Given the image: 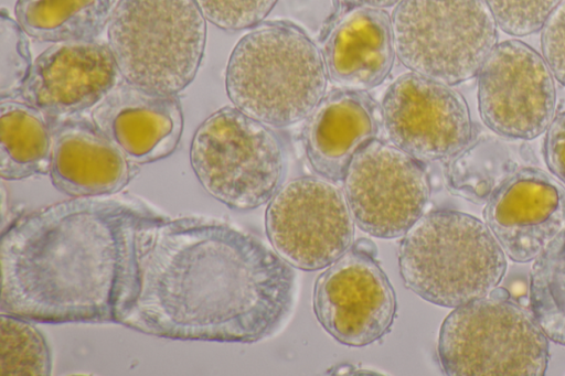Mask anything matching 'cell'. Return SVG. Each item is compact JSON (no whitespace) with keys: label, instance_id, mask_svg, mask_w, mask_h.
<instances>
[{"label":"cell","instance_id":"44dd1931","mask_svg":"<svg viewBox=\"0 0 565 376\" xmlns=\"http://www.w3.org/2000/svg\"><path fill=\"white\" fill-rule=\"evenodd\" d=\"M117 0H17L14 15L41 42L92 41L108 25Z\"/></svg>","mask_w":565,"mask_h":376},{"label":"cell","instance_id":"ba28073f","mask_svg":"<svg viewBox=\"0 0 565 376\" xmlns=\"http://www.w3.org/2000/svg\"><path fill=\"white\" fill-rule=\"evenodd\" d=\"M391 21L399 62L450 86L476 77L498 44L484 0H401Z\"/></svg>","mask_w":565,"mask_h":376},{"label":"cell","instance_id":"30bf717a","mask_svg":"<svg viewBox=\"0 0 565 376\" xmlns=\"http://www.w3.org/2000/svg\"><path fill=\"white\" fill-rule=\"evenodd\" d=\"M342 182L354 223L382 239L404 236L424 215L430 196L423 162L377 138L354 154Z\"/></svg>","mask_w":565,"mask_h":376},{"label":"cell","instance_id":"3957f363","mask_svg":"<svg viewBox=\"0 0 565 376\" xmlns=\"http://www.w3.org/2000/svg\"><path fill=\"white\" fill-rule=\"evenodd\" d=\"M328 74L322 52L296 24H259L232 50L225 89L233 106L274 127L308 118L326 95Z\"/></svg>","mask_w":565,"mask_h":376},{"label":"cell","instance_id":"2e32d148","mask_svg":"<svg viewBox=\"0 0 565 376\" xmlns=\"http://www.w3.org/2000/svg\"><path fill=\"white\" fill-rule=\"evenodd\" d=\"M52 152L50 180L71 197L113 195L138 174V164L84 114L47 118Z\"/></svg>","mask_w":565,"mask_h":376},{"label":"cell","instance_id":"d4e9b609","mask_svg":"<svg viewBox=\"0 0 565 376\" xmlns=\"http://www.w3.org/2000/svg\"><path fill=\"white\" fill-rule=\"evenodd\" d=\"M28 34L4 9L0 14V98L21 95L32 67Z\"/></svg>","mask_w":565,"mask_h":376},{"label":"cell","instance_id":"5b68a950","mask_svg":"<svg viewBox=\"0 0 565 376\" xmlns=\"http://www.w3.org/2000/svg\"><path fill=\"white\" fill-rule=\"evenodd\" d=\"M107 40L124 80L178 94L200 68L206 19L194 0H118Z\"/></svg>","mask_w":565,"mask_h":376},{"label":"cell","instance_id":"6da1fadb","mask_svg":"<svg viewBox=\"0 0 565 376\" xmlns=\"http://www.w3.org/2000/svg\"><path fill=\"white\" fill-rule=\"evenodd\" d=\"M294 268L257 237L217 219L142 216L111 323L156 337L252 344L289 315Z\"/></svg>","mask_w":565,"mask_h":376},{"label":"cell","instance_id":"7402d4cb","mask_svg":"<svg viewBox=\"0 0 565 376\" xmlns=\"http://www.w3.org/2000/svg\"><path fill=\"white\" fill-rule=\"evenodd\" d=\"M530 308L548 339L565 346V229L534 260Z\"/></svg>","mask_w":565,"mask_h":376},{"label":"cell","instance_id":"52a82bcc","mask_svg":"<svg viewBox=\"0 0 565 376\" xmlns=\"http://www.w3.org/2000/svg\"><path fill=\"white\" fill-rule=\"evenodd\" d=\"M191 168L207 194L236 211L270 201L285 174L281 142L268 125L224 106L195 130Z\"/></svg>","mask_w":565,"mask_h":376},{"label":"cell","instance_id":"d6986e66","mask_svg":"<svg viewBox=\"0 0 565 376\" xmlns=\"http://www.w3.org/2000/svg\"><path fill=\"white\" fill-rule=\"evenodd\" d=\"M328 77L342 88L367 92L381 85L395 58L392 21L384 9L351 8L322 37Z\"/></svg>","mask_w":565,"mask_h":376},{"label":"cell","instance_id":"f1b7e54d","mask_svg":"<svg viewBox=\"0 0 565 376\" xmlns=\"http://www.w3.org/2000/svg\"><path fill=\"white\" fill-rule=\"evenodd\" d=\"M541 50L554 78L565 87V0L561 1L542 28Z\"/></svg>","mask_w":565,"mask_h":376},{"label":"cell","instance_id":"4dcf8cb0","mask_svg":"<svg viewBox=\"0 0 565 376\" xmlns=\"http://www.w3.org/2000/svg\"><path fill=\"white\" fill-rule=\"evenodd\" d=\"M401 0H339L340 4L347 9L364 7L385 9L396 6Z\"/></svg>","mask_w":565,"mask_h":376},{"label":"cell","instance_id":"5bb4252c","mask_svg":"<svg viewBox=\"0 0 565 376\" xmlns=\"http://www.w3.org/2000/svg\"><path fill=\"white\" fill-rule=\"evenodd\" d=\"M483 218L510 259L535 260L565 229V187L540 168L521 166L491 193Z\"/></svg>","mask_w":565,"mask_h":376},{"label":"cell","instance_id":"7c38bea8","mask_svg":"<svg viewBox=\"0 0 565 376\" xmlns=\"http://www.w3.org/2000/svg\"><path fill=\"white\" fill-rule=\"evenodd\" d=\"M478 107L498 136L532 140L556 115L554 76L544 57L519 40L498 43L478 73Z\"/></svg>","mask_w":565,"mask_h":376},{"label":"cell","instance_id":"603a6c76","mask_svg":"<svg viewBox=\"0 0 565 376\" xmlns=\"http://www.w3.org/2000/svg\"><path fill=\"white\" fill-rule=\"evenodd\" d=\"M448 160L449 184L460 195L475 201L488 200L509 176L493 168L510 173L519 169L509 159L508 149L497 140L472 139L461 152Z\"/></svg>","mask_w":565,"mask_h":376},{"label":"cell","instance_id":"4fadbf2b","mask_svg":"<svg viewBox=\"0 0 565 376\" xmlns=\"http://www.w3.org/2000/svg\"><path fill=\"white\" fill-rule=\"evenodd\" d=\"M381 115L390 142L422 162L448 160L473 139L461 94L414 72L398 76L386 88Z\"/></svg>","mask_w":565,"mask_h":376},{"label":"cell","instance_id":"4316f807","mask_svg":"<svg viewBox=\"0 0 565 376\" xmlns=\"http://www.w3.org/2000/svg\"><path fill=\"white\" fill-rule=\"evenodd\" d=\"M206 21L224 31L259 25L278 0H194Z\"/></svg>","mask_w":565,"mask_h":376},{"label":"cell","instance_id":"7a4b0ae2","mask_svg":"<svg viewBox=\"0 0 565 376\" xmlns=\"http://www.w3.org/2000/svg\"><path fill=\"white\" fill-rule=\"evenodd\" d=\"M149 203L71 197L1 230L0 311L35 323H110L116 288Z\"/></svg>","mask_w":565,"mask_h":376},{"label":"cell","instance_id":"e0dca14e","mask_svg":"<svg viewBox=\"0 0 565 376\" xmlns=\"http://www.w3.org/2000/svg\"><path fill=\"white\" fill-rule=\"evenodd\" d=\"M94 123L136 164L172 154L183 131V112L177 94L147 89L126 80L117 83L92 108Z\"/></svg>","mask_w":565,"mask_h":376},{"label":"cell","instance_id":"484cf974","mask_svg":"<svg viewBox=\"0 0 565 376\" xmlns=\"http://www.w3.org/2000/svg\"><path fill=\"white\" fill-rule=\"evenodd\" d=\"M562 0H484L499 29L526 36L542 30Z\"/></svg>","mask_w":565,"mask_h":376},{"label":"cell","instance_id":"cb8c5ba5","mask_svg":"<svg viewBox=\"0 0 565 376\" xmlns=\"http://www.w3.org/2000/svg\"><path fill=\"white\" fill-rule=\"evenodd\" d=\"M51 372V350L35 322L1 312L0 375L49 376Z\"/></svg>","mask_w":565,"mask_h":376},{"label":"cell","instance_id":"277c9868","mask_svg":"<svg viewBox=\"0 0 565 376\" xmlns=\"http://www.w3.org/2000/svg\"><path fill=\"white\" fill-rule=\"evenodd\" d=\"M405 287L423 300L456 308L488 296L507 271L505 253L479 218L454 210L424 215L398 249Z\"/></svg>","mask_w":565,"mask_h":376},{"label":"cell","instance_id":"ac0fdd59","mask_svg":"<svg viewBox=\"0 0 565 376\" xmlns=\"http://www.w3.org/2000/svg\"><path fill=\"white\" fill-rule=\"evenodd\" d=\"M381 126V106L367 92L340 87L327 93L303 129L310 166L326 180L342 181L354 154Z\"/></svg>","mask_w":565,"mask_h":376},{"label":"cell","instance_id":"ffe728a7","mask_svg":"<svg viewBox=\"0 0 565 376\" xmlns=\"http://www.w3.org/2000/svg\"><path fill=\"white\" fill-rule=\"evenodd\" d=\"M52 136L46 116L13 99L0 103V176L25 180L50 172Z\"/></svg>","mask_w":565,"mask_h":376},{"label":"cell","instance_id":"8992f818","mask_svg":"<svg viewBox=\"0 0 565 376\" xmlns=\"http://www.w3.org/2000/svg\"><path fill=\"white\" fill-rule=\"evenodd\" d=\"M548 340L532 310L495 288L445 318L437 354L447 375L542 376L550 359Z\"/></svg>","mask_w":565,"mask_h":376},{"label":"cell","instance_id":"8fae6325","mask_svg":"<svg viewBox=\"0 0 565 376\" xmlns=\"http://www.w3.org/2000/svg\"><path fill=\"white\" fill-rule=\"evenodd\" d=\"M312 309L339 343L362 347L386 335L396 316V296L370 240L354 243L316 279Z\"/></svg>","mask_w":565,"mask_h":376},{"label":"cell","instance_id":"9a60e30c","mask_svg":"<svg viewBox=\"0 0 565 376\" xmlns=\"http://www.w3.org/2000/svg\"><path fill=\"white\" fill-rule=\"evenodd\" d=\"M119 71L108 43H53L34 60L20 97L46 118L83 114L117 84Z\"/></svg>","mask_w":565,"mask_h":376},{"label":"cell","instance_id":"83f0119b","mask_svg":"<svg viewBox=\"0 0 565 376\" xmlns=\"http://www.w3.org/2000/svg\"><path fill=\"white\" fill-rule=\"evenodd\" d=\"M282 2L290 21L310 36H324L329 28L339 17V0H278ZM312 37V36H311Z\"/></svg>","mask_w":565,"mask_h":376},{"label":"cell","instance_id":"9c48e42d","mask_svg":"<svg viewBox=\"0 0 565 376\" xmlns=\"http://www.w3.org/2000/svg\"><path fill=\"white\" fill-rule=\"evenodd\" d=\"M273 249L292 268H327L354 244V221L343 192L323 178L300 176L280 186L265 212Z\"/></svg>","mask_w":565,"mask_h":376},{"label":"cell","instance_id":"f546056e","mask_svg":"<svg viewBox=\"0 0 565 376\" xmlns=\"http://www.w3.org/2000/svg\"><path fill=\"white\" fill-rule=\"evenodd\" d=\"M545 132V163L550 172L565 184V109L555 115Z\"/></svg>","mask_w":565,"mask_h":376}]
</instances>
